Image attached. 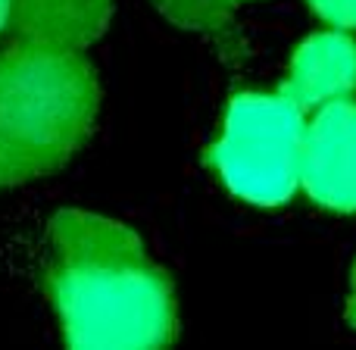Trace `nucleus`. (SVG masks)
Listing matches in <instances>:
<instances>
[{
	"label": "nucleus",
	"mask_w": 356,
	"mask_h": 350,
	"mask_svg": "<svg viewBox=\"0 0 356 350\" xmlns=\"http://www.w3.org/2000/svg\"><path fill=\"white\" fill-rule=\"evenodd\" d=\"M163 16L175 22L178 29L191 31H209L219 29L228 16H232L238 0H156Z\"/></svg>",
	"instance_id": "nucleus-7"
},
{
	"label": "nucleus",
	"mask_w": 356,
	"mask_h": 350,
	"mask_svg": "<svg viewBox=\"0 0 356 350\" xmlns=\"http://www.w3.org/2000/svg\"><path fill=\"white\" fill-rule=\"evenodd\" d=\"M282 94H288L300 110H319L334 100L353 97L356 41L341 29L309 35L291 56Z\"/></svg>",
	"instance_id": "nucleus-5"
},
{
	"label": "nucleus",
	"mask_w": 356,
	"mask_h": 350,
	"mask_svg": "<svg viewBox=\"0 0 356 350\" xmlns=\"http://www.w3.org/2000/svg\"><path fill=\"white\" fill-rule=\"evenodd\" d=\"M347 326L356 328V263H353V276H350V297H347Z\"/></svg>",
	"instance_id": "nucleus-9"
},
{
	"label": "nucleus",
	"mask_w": 356,
	"mask_h": 350,
	"mask_svg": "<svg viewBox=\"0 0 356 350\" xmlns=\"http://www.w3.org/2000/svg\"><path fill=\"white\" fill-rule=\"evenodd\" d=\"M300 184L322 207L356 213V100L313 110L303 135Z\"/></svg>",
	"instance_id": "nucleus-4"
},
{
	"label": "nucleus",
	"mask_w": 356,
	"mask_h": 350,
	"mask_svg": "<svg viewBox=\"0 0 356 350\" xmlns=\"http://www.w3.org/2000/svg\"><path fill=\"white\" fill-rule=\"evenodd\" d=\"M307 119L288 94L247 91L228 104L209 163L238 200L278 207L300 184Z\"/></svg>",
	"instance_id": "nucleus-3"
},
{
	"label": "nucleus",
	"mask_w": 356,
	"mask_h": 350,
	"mask_svg": "<svg viewBox=\"0 0 356 350\" xmlns=\"http://www.w3.org/2000/svg\"><path fill=\"white\" fill-rule=\"evenodd\" d=\"M47 247L44 288L69 347L172 344V285L129 225L85 209H60L47 225Z\"/></svg>",
	"instance_id": "nucleus-1"
},
{
	"label": "nucleus",
	"mask_w": 356,
	"mask_h": 350,
	"mask_svg": "<svg viewBox=\"0 0 356 350\" xmlns=\"http://www.w3.org/2000/svg\"><path fill=\"white\" fill-rule=\"evenodd\" d=\"M13 3H16V0H0V31L10 25V19H13Z\"/></svg>",
	"instance_id": "nucleus-10"
},
{
	"label": "nucleus",
	"mask_w": 356,
	"mask_h": 350,
	"mask_svg": "<svg viewBox=\"0 0 356 350\" xmlns=\"http://www.w3.org/2000/svg\"><path fill=\"white\" fill-rule=\"evenodd\" d=\"M97 75L79 50L19 44L0 54V184L60 169L91 135Z\"/></svg>",
	"instance_id": "nucleus-2"
},
{
	"label": "nucleus",
	"mask_w": 356,
	"mask_h": 350,
	"mask_svg": "<svg viewBox=\"0 0 356 350\" xmlns=\"http://www.w3.org/2000/svg\"><path fill=\"white\" fill-rule=\"evenodd\" d=\"M113 0H16L13 31L19 44L54 50H81L104 35Z\"/></svg>",
	"instance_id": "nucleus-6"
},
{
	"label": "nucleus",
	"mask_w": 356,
	"mask_h": 350,
	"mask_svg": "<svg viewBox=\"0 0 356 350\" xmlns=\"http://www.w3.org/2000/svg\"><path fill=\"white\" fill-rule=\"evenodd\" d=\"M309 6L332 29H341V31L356 29V0H309Z\"/></svg>",
	"instance_id": "nucleus-8"
}]
</instances>
